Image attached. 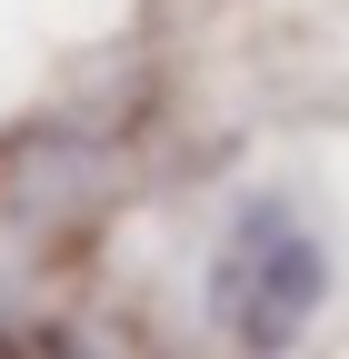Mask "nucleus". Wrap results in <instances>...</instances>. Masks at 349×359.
<instances>
[{
	"instance_id": "obj_1",
	"label": "nucleus",
	"mask_w": 349,
	"mask_h": 359,
	"mask_svg": "<svg viewBox=\"0 0 349 359\" xmlns=\"http://www.w3.org/2000/svg\"><path fill=\"white\" fill-rule=\"evenodd\" d=\"M320 290H329V259L289 230L280 210H249V230H240V250L220 259V309H230V330H240V349H289L299 339V320L320 309Z\"/></svg>"
}]
</instances>
